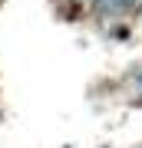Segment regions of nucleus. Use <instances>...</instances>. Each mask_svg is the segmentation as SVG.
Returning a JSON list of instances; mask_svg holds the SVG:
<instances>
[{"instance_id": "obj_1", "label": "nucleus", "mask_w": 142, "mask_h": 148, "mask_svg": "<svg viewBox=\"0 0 142 148\" xmlns=\"http://www.w3.org/2000/svg\"><path fill=\"white\" fill-rule=\"evenodd\" d=\"M132 10H142V0H132Z\"/></svg>"}, {"instance_id": "obj_2", "label": "nucleus", "mask_w": 142, "mask_h": 148, "mask_svg": "<svg viewBox=\"0 0 142 148\" xmlns=\"http://www.w3.org/2000/svg\"><path fill=\"white\" fill-rule=\"evenodd\" d=\"M132 79H136V82H139V86H142V73H136V76H132Z\"/></svg>"}]
</instances>
